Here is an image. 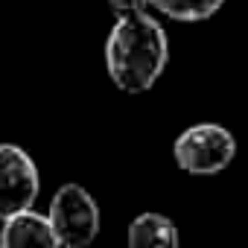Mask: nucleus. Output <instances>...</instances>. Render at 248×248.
<instances>
[{
  "instance_id": "nucleus-1",
  "label": "nucleus",
  "mask_w": 248,
  "mask_h": 248,
  "mask_svg": "<svg viewBox=\"0 0 248 248\" xmlns=\"http://www.w3.org/2000/svg\"><path fill=\"white\" fill-rule=\"evenodd\" d=\"M170 62L167 30L149 15V9L117 15L105 38V70L117 91L146 93L161 79Z\"/></svg>"
},
{
  "instance_id": "nucleus-7",
  "label": "nucleus",
  "mask_w": 248,
  "mask_h": 248,
  "mask_svg": "<svg viewBox=\"0 0 248 248\" xmlns=\"http://www.w3.org/2000/svg\"><path fill=\"white\" fill-rule=\"evenodd\" d=\"M225 6V0H149V9L158 15H167L181 24H196L213 18Z\"/></svg>"
},
{
  "instance_id": "nucleus-2",
  "label": "nucleus",
  "mask_w": 248,
  "mask_h": 248,
  "mask_svg": "<svg viewBox=\"0 0 248 248\" xmlns=\"http://www.w3.org/2000/svg\"><path fill=\"white\" fill-rule=\"evenodd\" d=\"M172 158L187 175H216L233 164L236 138L219 123H196L175 138Z\"/></svg>"
},
{
  "instance_id": "nucleus-6",
  "label": "nucleus",
  "mask_w": 248,
  "mask_h": 248,
  "mask_svg": "<svg viewBox=\"0 0 248 248\" xmlns=\"http://www.w3.org/2000/svg\"><path fill=\"white\" fill-rule=\"evenodd\" d=\"M178 228L164 213H140L129 225V245L132 248H175L178 245Z\"/></svg>"
},
{
  "instance_id": "nucleus-4",
  "label": "nucleus",
  "mask_w": 248,
  "mask_h": 248,
  "mask_svg": "<svg viewBox=\"0 0 248 248\" xmlns=\"http://www.w3.org/2000/svg\"><path fill=\"white\" fill-rule=\"evenodd\" d=\"M41 193V175L27 149L0 143V222L35 204Z\"/></svg>"
},
{
  "instance_id": "nucleus-5",
  "label": "nucleus",
  "mask_w": 248,
  "mask_h": 248,
  "mask_svg": "<svg viewBox=\"0 0 248 248\" xmlns=\"http://www.w3.org/2000/svg\"><path fill=\"white\" fill-rule=\"evenodd\" d=\"M0 245L3 248H56L62 245L50 216H41L38 210L27 207L21 213H12L3 219L0 231Z\"/></svg>"
},
{
  "instance_id": "nucleus-3",
  "label": "nucleus",
  "mask_w": 248,
  "mask_h": 248,
  "mask_svg": "<svg viewBox=\"0 0 248 248\" xmlns=\"http://www.w3.org/2000/svg\"><path fill=\"white\" fill-rule=\"evenodd\" d=\"M50 222L62 245L67 248H88L99 236V204L82 184H62L50 202Z\"/></svg>"
},
{
  "instance_id": "nucleus-8",
  "label": "nucleus",
  "mask_w": 248,
  "mask_h": 248,
  "mask_svg": "<svg viewBox=\"0 0 248 248\" xmlns=\"http://www.w3.org/2000/svg\"><path fill=\"white\" fill-rule=\"evenodd\" d=\"M105 3H108L117 15H123V12H138V9H149V0H105Z\"/></svg>"
}]
</instances>
